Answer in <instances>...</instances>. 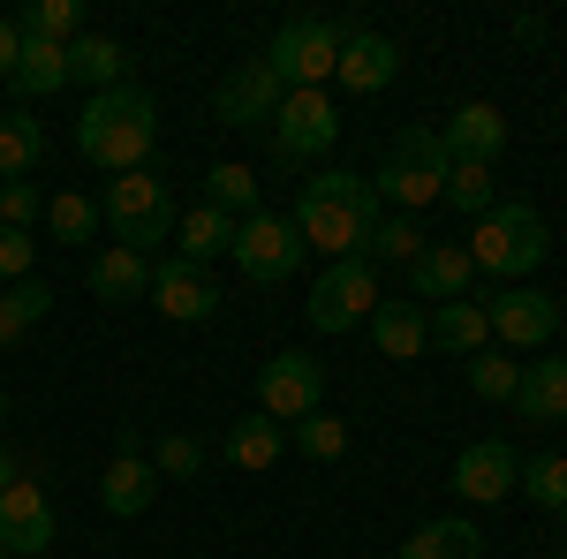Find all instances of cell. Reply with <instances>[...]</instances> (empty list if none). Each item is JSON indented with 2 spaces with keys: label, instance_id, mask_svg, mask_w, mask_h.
I'll list each match as a JSON object with an SVG mask.
<instances>
[{
  "label": "cell",
  "instance_id": "obj_21",
  "mask_svg": "<svg viewBox=\"0 0 567 559\" xmlns=\"http://www.w3.org/2000/svg\"><path fill=\"white\" fill-rule=\"evenodd\" d=\"M515 408H523V424H567V355H537L523 363V386H515Z\"/></svg>",
  "mask_w": 567,
  "mask_h": 559
},
{
  "label": "cell",
  "instance_id": "obj_20",
  "mask_svg": "<svg viewBox=\"0 0 567 559\" xmlns=\"http://www.w3.org/2000/svg\"><path fill=\"white\" fill-rule=\"evenodd\" d=\"M371 341H379L386 363H416L432 348V310L424 302H379L371 310Z\"/></svg>",
  "mask_w": 567,
  "mask_h": 559
},
{
  "label": "cell",
  "instance_id": "obj_46",
  "mask_svg": "<svg viewBox=\"0 0 567 559\" xmlns=\"http://www.w3.org/2000/svg\"><path fill=\"white\" fill-rule=\"evenodd\" d=\"M0 559H16V552H0Z\"/></svg>",
  "mask_w": 567,
  "mask_h": 559
},
{
  "label": "cell",
  "instance_id": "obj_30",
  "mask_svg": "<svg viewBox=\"0 0 567 559\" xmlns=\"http://www.w3.org/2000/svg\"><path fill=\"white\" fill-rule=\"evenodd\" d=\"M175 235H182V258H189V265L227 258V250H235V219H227V213H213V205L182 213V219H175Z\"/></svg>",
  "mask_w": 567,
  "mask_h": 559
},
{
  "label": "cell",
  "instance_id": "obj_36",
  "mask_svg": "<svg viewBox=\"0 0 567 559\" xmlns=\"http://www.w3.org/2000/svg\"><path fill=\"white\" fill-rule=\"evenodd\" d=\"M363 258L371 265H416L424 258V227H416L409 213H386L379 227H371V250H363Z\"/></svg>",
  "mask_w": 567,
  "mask_h": 559
},
{
  "label": "cell",
  "instance_id": "obj_4",
  "mask_svg": "<svg viewBox=\"0 0 567 559\" xmlns=\"http://www.w3.org/2000/svg\"><path fill=\"white\" fill-rule=\"evenodd\" d=\"M371 189H379V205H393V213H424V205H439V189H446V144H439V130L409 122V130L386 144Z\"/></svg>",
  "mask_w": 567,
  "mask_h": 559
},
{
  "label": "cell",
  "instance_id": "obj_2",
  "mask_svg": "<svg viewBox=\"0 0 567 559\" xmlns=\"http://www.w3.org/2000/svg\"><path fill=\"white\" fill-rule=\"evenodd\" d=\"M462 250H470V265H477V272L515 280V288H523V272H537V265H545L553 235H545V213H537V205H492Z\"/></svg>",
  "mask_w": 567,
  "mask_h": 559
},
{
  "label": "cell",
  "instance_id": "obj_29",
  "mask_svg": "<svg viewBox=\"0 0 567 559\" xmlns=\"http://www.w3.org/2000/svg\"><path fill=\"white\" fill-rule=\"evenodd\" d=\"M205 205L227 219H250L258 213V174L243 167V159H219V167H205Z\"/></svg>",
  "mask_w": 567,
  "mask_h": 559
},
{
  "label": "cell",
  "instance_id": "obj_12",
  "mask_svg": "<svg viewBox=\"0 0 567 559\" xmlns=\"http://www.w3.org/2000/svg\"><path fill=\"white\" fill-rule=\"evenodd\" d=\"M288 219H296V235H303V250H318L326 265H341V258H363V250H371V227H379L371 213H349V205H318V197H303V205H296Z\"/></svg>",
  "mask_w": 567,
  "mask_h": 559
},
{
  "label": "cell",
  "instance_id": "obj_16",
  "mask_svg": "<svg viewBox=\"0 0 567 559\" xmlns=\"http://www.w3.org/2000/svg\"><path fill=\"white\" fill-rule=\"evenodd\" d=\"M393 76H401V45H393L386 31H363V23H349V45H341L333 84L355 91V99H371V91H386Z\"/></svg>",
  "mask_w": 567,
  "mask_h": 559
},
{
  "label": "cell",
  "instance_id": "obj_35",
  "mask_svg": "<svg viewBox=\"0 0 567 559\" xmlns=\"http://www.w3.org/2000/svg\"><path fill=\"white\" fill-rule=\"evenodd\" d=\"M45 310H53V288H45V280H16V288H0V348L23 341Z\"/></svg>",
  "mask_w": 567,
  "mask_h": 559
},
{
  "label": "cell",
  "instance_id": "obj_31",
  "mask_svg": "<svg viewBox=\"0 0 567 559\" xmlns=\"http://www.w3.org/2000/svg\"><path fill=\"white\" fill-rule=\"evenodd\" d=\"M16 31L23 39H45V45H76L84 39V0H31L16 15Z\"/></svg>",
  "mask_w": 567,
  "mask_h": 559
},
{
  "label": "cell",
  "instance_id": "obj_40",
  "mask_svg": "<svg viewBox=\"0 0 567 559\" xmlns=\"http://www.w3.org/2000/svg\"><path fill=\"white\" fill-rule=\"evenodd\" d=\"M152 469H159V484H167V476H182V484H189V476L205 469V446H197L189 431H167V438L152 446Z\"/></svg>",
  "mask_w": 567,
  "mask_h": 559
},
{
  "label": "cell",
  "instance_id": "obj_14",
  "mask_svg": "<svg viewBox=\"0 0 567 559\" xmlns=\"http://www.w3.org/2000/svg\"><path fill=\"white\" fill-rule=\"evenodd\" d=\"M152 310H159V318H175V325H205V318L219 310L213 272H205V265H189V258L152 265Z\"/></svg>",
  "mask_w": 567,
  "mask_h": 559
},
{
  "label": "cell",
  "instance_id": "obj_13",
  "mask_svg": "<svg viewBox=\"0 0 567 559\" xmlns=\"http://www.w3.org/2000/svg\"><path fill=\"white\" fill-rule=\"evenodd\" d=\"M280 99H288V84H280V76H272L265 61H243L235 76H219V91H213V114L227 122V130H272Z\"/></svg>",
  "mask_w": 567,
  "mask_h": 559
},
{
  "label": "cell",
  "instance_id": "obj_23",
  "mask_svg": "<svg viewBox=\"0 0 567 559\" xmlns=\"http://www.w3.org/2000/svg\"><path fill=\"white\" fill-rule=\"evenodd\" d=\"M393 559H484V529L470 515H439V521H424Z\"/></svg>",
  "mask_w": 567,
  "mask_h": 559
},
{
  "label": "cell",
  "instance_id": "obj_37",
  "mask_svg": "<svg viewBox=\"0 0 567 559\" xmlns=\"http://www.w3.org/2000/svg\"><path fill=\"white\" fill-rule=\"evenodd\" d=\"M523 491L529 507H545V515H567V454H537V462H523Z\"/></svg>",
  "mask_w": 567,
  "mask_h": 559
},
{
  "label": "cell",
  "instance_id": "obj_39",
  "mask_svg": "<svg viewBox=\"0 0 567 559\" xmlns=\"http://www.w3.org/2000/svg\"><path fill=\"white\" fill-rule=\"evenodd\" d=\"M45 227H53L61 242H91V227H99V205L61 189V197H45Z\"/></svg>",
  "mask_w": 567,
  "mask_h": 559
},
{
  "label": "cell",
  "instance_id": "obj_24",
  "mask_svg": "<svg viewBox=\"0 0 567 559\" xmlns=\"http://www.w3.org/2000/svg\"><path fill=\"white\" fill-rule=\"evenodd\" d=\"M91 296H99V302L152 296V258H136V250H122V242H106V250L91 258Z\"/></svg>",
  "mask_w": 567,
  "mask_h": 559
},
{
  "label": "cell",
  "instance_id": "obj_42",
  "mask_svg": "<svg viewBox=\"0 0 567 559\" xmlns=\"http://www.w3.org/2000/svg\"><path fill=\"white\" fill-rule=\"evenodd\" d=\"M31 219H45V197L31 182H0V227H23L31 235Z\"/></svg>",
  "mask_w": 567,
  "mask_h": 559
},
{
  "label": "cell",
  "instance_id": "obj_25",
  "mask_svg": "<svg viewBox=\"0 0 567 559\" xmlns=\"http://www.w3.org/2000/svg\"><path fill=\"white\" fill-rule=\"evenodd\" d=\"M432 348L439 355H477V348H492V318H484V302H439L432 310Z\"/></svg>",
  "mask_w": 567,
  "mask_h": 559
},
{
  "label": "cell",
  "instance_id": "obj_3",
  "mask_svg": "<svg viewBox=\"0 0 567 559\" xmlns=\"http://www.w3.org/2000/svg\"><path fill=\"white\" fill-rule=\"evenodd\" d=\"M99 219L114 227V242H122V250H136V258H144L152 242H175V219L182 213H175V189H167L152 167H136V174H114V182H106Z\"/></svg>",
  "mask_w": 567,
  "mask_h": 559
},
{
  "label": "cell",
  "instance_id": "obj_1",
  "mask_svg": "<svg viewBox=\"0 0 567 559\" xmlns=\"http://www.w3.org/2000/svg\"><path fill=\"white\" fill-rule=\"evenodd\" d=\"M152 144H159V99H152V91L122 84V91L84 99V114H76V152H84L106 182L152 167Z\"/></svg>",
  "mask_w": 567,
  "mask_h": 559
},
{
  "label": "cell",
  "instance_id": "obj_9",
  "mask_svg": "<svg viewBox=\"0 0 567 559\" xmlns=\"http://www.w3.org/2000/svg\"><path fill=\"white\" fill-rule=\"evenodd\" d=\"M318 408H326V371L310 363L303 348H280V355L258 371V416L303 424V416H318Z\"/></svg>",
  "mask_w": 567,
  "mask_h": 559
},
{
  "label": "cell",
  "instance_id": "obj_7",
  "mask_svg": "<svg viewBox=\"0 0 567 559\" xmlns=\"http://www.w3.org/2000/svg\"><path fill=\"white\" fill-rule=\"evenodd\" d=\"M379 310V265L371 258H341L310 280V325L318 333H355Z\"/></svg>",
  "mask_w": 567,
  "mask_h": 559
},
{
  "label": "cell",
  "instance_id": "obj_19",
  "mask_svg": "<svg viewBox=\"0 0 567 559\" xmlns=\"http://www.w3.org/2000/svg\"><path fill=\"white\" fill-rule=\"evenodd\" d=\"M152 499H159V469H152V462L136 454L130 438H122V454L106 462V476H99V507H106V515H122V521H130V515H144Z\"/></svg>",
  "mask_w": 567,
  "mask_h": 559
},
{
  "label": "cell",
  "instance_id": "obj_33",
  "mask_svg": "<svg viewBox=\"0 0 567 559\" xmlns=\"http://www.w3.org/2000/svg\"><path fill=\"white\" fill-rule=\"evenodd\" d=\"M439 205H454V213L484 219L492 205H499V182H492V167H470V159H446V189H439Z\"/></svg>",
  "mask_w": 567,
  "mask_h": 559
},
{
  "label": "cell",
  "instance_id": "obj_41",
  "mask_svg": "<svg viewBox=\"0 0 567 559\" xmlns=\"http://www.w3.org/2000/svg\"><path fill=\"white\" fill-rule=\"evenodd\" d=\"M31 258H39V235H23V227H0V288L31 280Z\"/></svg>",
  "mask_w": 567,
  "mask_h": 559
},
{
  "label": "cell",
  "instance_id": "obj_47",
  "mask_svg": "<svg viewBox=\"0 0 567 559\" xmlns=\"http://www.w3.org/2000/svg\"><path fill=\"white\" fill-rule=\"evenodd\" d=\"M553 559H567V552H553Z\"/></svg>",
  "mask_w": 567,
  "mask_h": 559
},
{
  "label": "cell",
  "instance_id": "obj_32",
  "mask_svg": "<svg viewBox=\"0 0 567 559\" xmlns=\"http://www.w3.org/2000/svg\"><path fill=\"white\" fill-rule=\"evenodd\" d=\"M45 159V130L31 114H0V182H23Z\"/></svg>",
  "mask_w": 567,
  "mask_h": 559
},
{
  "label": "cell",
  "instance_id": "obj_8",
  "mask_svg": "<svg viewBox=\"0 0 567 559\" xmlns=\"http://www.w3.org/2000/svg\"><path fill=\"white\" fill-rule=\"evenodd\" d=\"M265 136H272V152H280L288 167H303V159H326V152H333V136H341V106H333L326 91H288Z\"/></svg>",
  "mask_w": 567,
  "mask_h": 559
},
{
  "label": "cell",
  "instance_id": "obj_43",
  "mask_svg": "<svg viewBox=\"0 0 567 559\" xmlns=\"http://www.w3.org/2000/svg\"><path fill=\"white\" fill-rule=\"evenodd\" d=\"M16 61H23V39H16V15H0V76H16Z\"/></svg>",
  "mask_w": 567,
  "mask_h": 559
},
{
  "label": "cell",
  "instance_id": "obj_45",
  "mask_svg": "<svg viewBox=\"0 0 567 559\" xmlns=\"http://www.w3.org/2000/svg\"><path fill=\"white\" fill-rule=\"evenodd\" d=\"M0 424H8V386H0Z\"/></svg>",
  "mask_w": 567,
  "mask_h": 559
},
{
  "label": "cell",
  "instance_id": "obj_44",
  "mask_svg": "<svg viewBox=\"0 0 567 559\" xmlns=\"http://www.w3.org/2000/svg\"><path fill=\"white\" fill-rule=\"evenodd\" d=\"M8 484H16V462H8V446H0V491H8Z\"/></svg>",
  "mask_w": 567,
  "mask_h": 559
},
{
  "label": "cell",
  "instance_id": "obj_26",
  "mask_svg": "<svg viewBox=\"0 0 567 559\" xmlns=\"http://www.w3.org/2000/svg\"><path fill=\"white\" fill-rule=\"evenodd\" d=\"M219 454H227L235 469H272V462L288 454V424H272V416H243V424H227Z\"/></svg>",
  "mask_w": 567,
  "mask_h": 559
},
{
  "label": "cell",
  "instance_id": "obj_17",
  "mask_svg": "<svg viewBox=\"0 0 567 559\" xmlns=\"http://www.w3.org/2000/svg\"><path fill=\"white\" fill-rule=\"evenodd\" d=\"M439 144H446V159H470V167H492L499 152H507V114L499 106H484V99H470L446 130H439Z\"/></svg>",
  "mask_w": 567,
  "mask_h": 559
},
{
  "label": "cell",
  "instance_id": "obj_5",
  "mask_svg": "<svg viewBox=\"0 0 567 559\" xmlns=\"http://www.w3.org/2000/svg\"><path fill=\"white\" fill-rule=\"evenodd\" d=\"M341 45H349V23L333 15H288L272 45H265V69L288 91H326V76L341 69Z\"/></svg>",
  "mask_w": 567,
  "mask_h": 559
},
{
  "label": "cell",
  "instance_id": "obj_10",
  "mask_svg": "<svg viewBox=\"0 0 567 559\" xmlns=\"http://www.w3.org/2000/svg\"><path fill=\"white\" fill-rule=\"evenodd\" d=\"M484 318H492V341L507 348V355H545L553 333H560V302L545 296V288H507V296L484 302Z\"/></svg>",
  "mask_w": 567,
  "mask_h": 559
},
{
  "label": "cell",
  "instance_id": "obj_28",
  "mask_svg": "<svg viewBox=\"0 0 567 559\" xmlns=\"http://www.w3.org/2000/svg\"><path fill=\"white\" fill-rule=\"evenodd\" d=\"M462 386L477 393V401H515L523 363H515L507 348H477V355H462Z\"/></svg>",
  "mask_w": 567,
  "mask_h": 559
},
{
  "label": "cell",
  "instance_id": "obj_11",
  "mask_svg": "<svg viewBox=\"0 0 567 559\" xmlns=\"http://www.w3.org/2000/svg\"><path fill=\"white\" fill-rule=\"evenodd\" d=\"M515 484H523V454H515L507 438L462 446V454H454V476H446V491H454L462 507H499V499H515Z\"/></svg>",
  "mask_w": 567,
  "mask_h": 559
},
{
  "label": "cell",
  "instance_id": "obj_22",
  "mask_svg": "<svg viewBox=\"0 0 567 559\" xmlns=\"http://www.w3.org/2000/svg\"><path fill=\"white\" fill-rule=\"evenodd\" d=\"M69 84H91V99H99V91H122L130 84V45L84 31V39L69 45Z\"/></svg>",
  "mask_w": 567,
  "mask_h": 559
},
{
  "label": "cell",
  "instance_id": "obj_18",
  "mask_svg": "<svg viewBox=\"0 0 567 559\" xmlns=\"http://www.w3.org/2000/svg\"><path fill=\"white\" fill-rule=\"evenodd\" d=\"M470 280H477V265H470V250L462 242H424V258L409 265V288H416V302H462L470 296Z\"/></svg>",
  "mask_w": 567,
  "mask_h": 559
},
{
  "label": "cell",
  "instance_id": "obj_15",
  "mask_svg": "<svg viewBox=\"0 0 567 559\" xmlns=\"http://www.w3.org/2000/svg\"><path fill=\"white\" fill-rule=\"evenodd\" d=\"M45 545H53V507H45V491L39 484H8L0 491V552H16V559H39Z\"/></svg>",
  "mask_w": 567,
  "mask_h": 559
},
{
  "label": "cell",
  "instance_id": "obj_38",
  "mask_svg": "<svg viewBox=\"0 0 567 559\" xmlns=\"http://www.w3.org/2000/svg\"><path fill=\"white\" fill-rule=\"evenodd\" d=\"M288 438L303 446L310 462H341V454H349V424H341L333 408H318V416H303V424H288Z\"/></svg>",
  "mask_w": 567,
  "mask_h": 559
},
{
  "label": "cell",
  "instance_id": "obj_6",
  "mask_svg": "<svg viewBox=\"0 0 567 559\" xmlns=\"http://www.w3.org/2000/svg\"><path fill=\"white\" fill-rule=\"evenodd\" d=\"M227 258L243 265V280L280 288V280L303 272V235H296V219H280V213H250V219H235V250Z\"/></svg>",
  "mask_w": 567,
  "mask_h": 559
},
{
  "label": "cell",
  "instance_id": "obj_34",
  "mask_svg": "<svg viewBox=\"0 0 567 559\" xmlns=\"http://www.w3.org/2000/svg\"><path fill=\"white\" fill-rule=\"evenodd\" d=\"M303 197H318V205H349V213L386 219V205H379V189H371L363 174H349V167H326V174H310V182H303Z\"/></svg>",
  "mask_w": 567,
  "mask_h": 559
},
{
  "label": "cell",
  "instance_id": "obj_27",
  "mask_svg": "<svg viewBox=\"0 0 567 559\" xmlns=\"http://www.w3.org/2000/svg\"><path fill=\"white\" fill-rule=\"evenodd\" d=\"M23 39V31H16ZM16 99H45V91L69 84V45H45V39H23V61H16Z\"/></svg>",
  "mask_w": 567,
  "mask_h": 559
}]
</instances>
